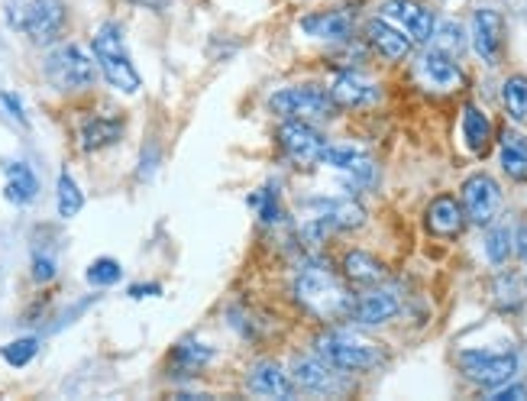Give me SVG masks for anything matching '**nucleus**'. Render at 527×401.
Segmentation results:
<instances>
[{
    "mask_svg": "<svg viewBox=\"0 0 527 401\" xmlns=\"http://www.w3.org/2000/svg\"><path fill=\"white\" fill-rule=\"evenodd\" d=\"M0 104H4V107L10 110V117H13V120L26 123V110H23V104H20V98H17V94H10V91H0Z\"/></svg>",
    "mask_w": 527,
    "mask_h": 401,
    "instance_id": "obj_40",
    "label": "nucleus"
},
{
    "mask_svg": "<svg viewBox=\"0 0 527 401\" xmlns=\"http://www.w3.org/2000/svg\"><path fill=\"white\" fill-rule=\"evenodd\" d=\"M7 23L33 46H52L65 33L68 7L65 0H20L7 10Z\"/></svg>",
    "mask_w": 527,
    "mask_h": 401,
    "instance_id": "obj_4",
    "label": "nucleus"
},
{
    "mask_svg": "<svg viewBox=\"0 0 527 401\" xmlns=\"http://www.w3.org/2000/svg\"><path fill=\"white\" fill-rule=\"evenodd\" d=\"M424 227L431 237L437 240H456L466 227V214H463V204L456 201L453 195H440L427 204L424 211Z\"/></svg>",
    "mask_w": 527,
    "mask_h": 401,
    "instance_id": "obj_18",
    "label": "nucleus"
},
{
    "mask_svg": "<svg viewBox=\"0 0 527 401\" xmlns=\"http://www.w3.org/2000/svg\"><path fill=\"white\" fill-rule=\"evenodd\" d=\"M85 279H88V285H94V288H110V285H117V282L123 279V269H120L117 259L101 256V259H94L91 266H88Z\"/></svg>",
    "mask_w": 527,
    "mask_h": 401,
    "instance_id": "obj_33",
    "label": "nucleus"
},
{
    "mask_svg": "<svg viewBox=\"0 0 527 401\" xmlns=\"http://www.w3.org/2000/svg\"><path fill=\"white\" fill-rule=\"evenodd\" d=\"M460 191H463V195H460V204H463V214H466L469 224L489 227L492 220L498 217V211H502V201H505L502 185H498L489 172L469 175Z\"/></svg>",
    "mask_w": 527,
    "mask_h": 401,
    "instance_id": "obj_9",
    "label": "nucleus"
},
{
    "mask_svg": "<svg viewBox=\"0 0 527 401\" xmlns=\"http://www.w3.org/2000/svg\"><path fill=\"white\" fill-rule=\"evenodd\" d=\"M366 43L372 46V52H379L385 62H405L414 46L411 39L385 17H376L366 23Z\"/></svg>",
    "mask_w": 527,
    "mask_h": 401,
    "instance_id": "obj_20",
    "label": "nucleus"
},
{
    "mask_svg": "<svg viewBox=\"0 0 527 401\" xmlns=\"http://www.w3.org/2000/svg\"><path fill=\"white\" fill-rule=\"evenodd\" d=\"M398 311H401V301L395 292H388V288H372L366 295H356L346 321H353L356 327H379V324L395 321Z\"/></svg>",
    "mask_w": 527,
    "mask_h": 401,
    "instance_id": "obj_16",
    "label": "nucleus"
},
{
    "mask_svg": "<svg viewBox=\"0 0 527 401\" xmlns=\"http://www.w3.org/2000/svg\"><path fill=\"white\" fill-rule=\"evenodd\" d=\"M492 295H495V304L502 311H521V285H518V275H511V272H502L498 279L492 282Z\"/></svg>",
    "mask_w": 527,
    "mask_h": 401,
    "instance_id": "obj_31",
    "label": "nucleus"
},
{
    "mask_svg": "<svg viewBox=\"0 0 527 401\" xmlns=\"http://www.w3.org/2000/svg\"><path fill=\"white\" fill-rule=\"evenodd\" d=\"M214 359V350L211 347H201V343H178L175 353H172V366L182 369V372H198L204 369L207 363Z\"/></svg>",
    "mask_w": 527,
    "mask_h": 401,
    "instance_id": "obj_30",
    "label": "nucleus"
},
{
    "mask_svg": "<svg viewBox=\"0 0 527 401\" xmlns=\"http://www.w3.org/2000/svg\"><path fill=\"white\" fill-rule=\"evenodd\" d=\"M91 55L101 75L107 78L110 88H117L123 94H136L143 88V78L136 72L133 55L127 49V36H123L120 23H104L101 30L94 33L91 39Z\"/></svg>",
    "mask_w": 527,
    "mask_h": 401,
    "instance_id": "obj_2",
    "label": "nucleus"
},
{
    "mask_svg": "<svg viewBox=\"0 0 527 401\" xmlns=\"http://www.w3.org/2000/svg\"><path fill=\"white\" fill-rule=\"evenodd\" d=\"M120 136H123V120H117V117H88L78 130V140H81V149L85 152L114 146Z\"/></svg>",
    "mask_w": 527,
    "mask_h": 401,
    "instance_id": "obj_24",
    "label": "nucleus"
},
{
    "mask_svg": "<svg viewBox=\"0 0 527 401\" xmlns=\"http://www.w3.org/2000/svg\"><path fill=\"white\" fill-rule=\"evenodd\" d=\"M308 207L330 233L359 230L366 224V207L359 201H353V198H317Z\"/></svg>",
    "mask_w": 527,
    "mask_h": 401,
    "instance_id": "obj_17",
    "label": "nucleus"
},
{
    "mask_svg": "<svg viewBox=\"0 0 527 401\" xmlns=\"http://www.w3.org/2000/svg\"><path fill=\"white\" fill-rule=\"evenodd\" d=\"M353 26L356 13L350 7H334L301 17V33H308L311 39H324V43H350Z\"/></svg>",
    "mask_w": 527,
    "mask_h": 401,
    "instance_id": "obj_15",
    "label": "nucleus"
},
{
    "mask_svg": "<svg viewBox=\"0 0 527 401\" xmlns=\"http://www.w3.org/2000/svg\"><path fill=\"white\" fill-rule=\"evenodd\" d=\"M246 389L253 395H262V398H295L298 389L295 382H291L288 372L272 363V359H262V363L249 366L246 372Z\"/></svg>",
    "mask_w": 527,
    "mask_h": 401,
    "instance_id": "obj_19",
    "label": "nucleus"
},
{
    "mask_svg": "<svg viewBox=\"0 0 527 401\" xmlns=\"http://www.w3.org/2000/svg\"><path fill=\"white\" fill-rule=\"evenodd\" d=\"M343 275H346V282H353V285H363V288H372V285H379L388 269H385V262L376 259L372 253L366 250H350L343 256Z\"/></svg>",
    "mask_w": 527,
    "mask_h": 401,
    "instance_id": "obj_22",
    "label": "nucleus"
},
{
    "mask_svg": "<svg viewBox=\"0 0 527 401\" xmlns=\"http://www.w3.org/2000/svg\"><path fill=\"white\" fill-rule=\"evenodd\" d=\"M524 295H527V272H524Z\"/></svg>",
    "mask_w": 527,
    "mask_h": 401,
    "instance_id": "obj_42",
    "label": "nucleus"
},
{
    "mask_svg": "<svg viewBox=\"0 0 527 401\" xmlns=\"http://www.w3.org/2000/svg\"><path fill=\"white\" fill-rule=\"evenodd\" d=\"M511 243H515V256L527 259V220H518L515 230H511Z\"/></svg>",
    "mask_w": 527,
    "mask_h": 401,
    "instance_id": "obj_39",
    "label": "nucleus"
},
{
    "mask_svg": "<svg viewBox=\"0 0 527 401\" xmlns=\"http://www.w3.org/2000/svg\"><path fill=\"white\" fill-rule=\"evenodd\" d=\"M55 207H59L62 220L78 217L81 207H85V191L78 188L72 172H59V182H55Z\"/></svg>",
    "mask_w": 527,
    "mask_h": 401,
    "instance_id": "obj_26",
    "label": "nucleus"
},
{
    "mask_svg": "<svg viewBox=\"0 0 527 401\" xmlns=\"http://www.w3.org/2000/svg\"><path fill=\"white\" fill-rule=\"evenodd\" d=\"M269 110L282 120H304V123H317V120H330L337 114V104L330 98V91L317 88V85H291L275 91L269 98Z\"/></svg>",
    "mask_w": 527,
    "mask_h": 401,
    "instance_id": "obj_6",
    "label": "nucleus"
},
{
    "mask_svg": "<svg viewBox=\"0 0 527 401\" xmlns=\"http://www.w3.org/2000/svg\"><path fill=\"white\" fill-rule=\"evenodd\" d=\"M43 75L46 81L62 94H81L97 85V75H101V68H97L94 55H88L81 46L75 43H65V46H55L46 62H43Z\"/></svg>",
    "mask_w": 527,
    "mask_h": 401,
    "instance_id": "obj_5",
    "label": "nucleus"
},
{
    "mask_svg": "<svg viewBox=\"0 0 527 401\" xmlns=\"http://www.w3.org/2000/svg\"><path fill=\"white\" fill-rule=\"evenodd\" d=\"M379 17L395 23L411 43H431L434 26H437L434 10H427L424 4H418V0H385V4L379 7Z\"/></svg>",
    "mask_w": 527,
    "mask_h": 401,
    "instance_id": "obj_12",
    "label": "nucleus"
},
{
    "mask_svg": "<svg viewBox=\"0 0 527 401\" xmlns=\"http://www.w3.org/2000/svg\"><path fill=\"white\" fill-rule=\"evenodd\" d=\"M434 49L453 55V59H460L463 49H466V30L456 20H440L434 26V36H431Z\"/></svg>",
    "mask_w": 527,
    "mask_h": 401,
    "instance_id": "obj_28",
    "label": "nucleus"
},
{
    "mask_svg": "<svg viewBox=\"0 0 527 401\" xmlns=\"http://www.w3.org/2000/svg\"><path fill=\"white\" fill-rule=\"evenodd\" d=\"M39 353V340L36 337H20V340H10L4 350H0V356H4V363L13 366V369H23L30 366L33 359Z\"/></svg>",
    "mask_w": 527,
    "mask_h": 401,
    "instance_id": "obj_34",
    "label": "nucleus"
},
{
    "mask_svg": "<svg viewBox=\"0 0 527 401\" xmlns=\"http://www.w3.org/2000/svg\"><path fill=\"white\" fill-rule=\"evenodd\" d=\"M253 207H259V217H262V224H279L282 220V207H279V191H259V195L249 201Z\"/></svg>",
    "mask_w": 527,
    "mask_h": 401,
    "instance_id": "obj_36",
    "label": "nucleus"
},
{
    "mask_svg": "<svg viewBox=\"0 0 527 401\" xmlns=\"http://www.w3.org/2000/svg\"><path fill=\"white\" fill-rule=\"evenodd\" d=\"M508 30H505V17L492 7H479L473 10V20H469V46L479 55V59L498 68L505 59V46H508Z\"/></svg>",
    "mask_w": 527,
    "mask_h": 401,
    "instance_id": "obj_8",
    "label": "nucleus"
},
{
    "mask_svg": "<svg viewBox=\"0 0 527 401\" xmlns=\"http://www.w3.org/2000/svg\"><path fill=\"white\" fill-rule=\"evenodd\" d=\"M314 353L327 359L330 366L340 372H372L382 366V350L379 343H372L359 334H350V330H327L314 340Z\"/></svg>",
    "mask_w": 527,
    "mask_h": 401,
    "instance_id": "obj_3",
    "label": "nucleus"
},
{
    "mask_svg": "<svg viewBox=\"0 0 527 401\" xmlns=\"http://www.w3.org/2000/svg\"><path fill=\"white\" fill-rule=\"evenodd\" d=\"M498 159L511 182H527V136L518 130H502L498 136Z\"/></svg>",
    "mask_w": 527,
    "mask_h": 401,
    "instance_id": "obj_21",
    "label": "nucleus"
},
{
    "mask_svg": "<svg viewBox=\"0 0 527 401\" xmlns=\"http://www.w3.org/2000/svg\"><path fill=\"white\" fill-rule=\"evenodd\" d=\"M343 175H346V178H343V185L350 188V195H356V191H366V188L376 185L379 169H376V162L363 156V159H356Z\"/></svg>",
    "mask_w": 527,
    "mask_h": 401,
    "instance_id": "obj_32",
    "label": "nucleus"
},
{
    "mask_svg": "<svg viewBox=\"0 0 527 401\" xmlns=\"http://www.w3.org/2000/svg\"><path fill=\"white\" fill-rule=\"evenodd\" d=\"M55 272L59 269H55V259L49 253H33V282L46 285L55 279Z\"/></svg>",
    "mask_w": 527,
    "mask_h": 401,
    "instance_id": "obj_37",
    "label": "nucleus"
},
{
    "mask_svg": "<svg viewBox=\"0 0 527 401\" xmlns=\"http://www.w3.org/2000/svg\"><path fill=\"white\" fill-rule=\"evenodd\" d=\"M279 146L291 165H298V169H314V165H321L324 159L327 140L311 127V123L285 120L279 127Z\"/></svg>",
    "mask_w": 527,
    "mask_h": 401,
    "instance_id": "obj_10",
    "label": "nucleus"
},
{
    "mask_svg": "<svg viewBox=\"0 0 527 401\" xmlns=\"http://www.w3.org/2000/svg\"><path fill=\"white\" fill-rule=\"evenodd\" d=\"M418 78L434 91H460L466 85V75H463L460 62H456L453 55L434 49V46L418 59Z\"/></svg>",
    "mask_w": 527,
    "mask_h": 401,
    "instance_id": "obj_14",
    "label": "nucleus"
},
{
    "mask_svg": "<svg viewBox=\"0 0 527 401\" xmlns=\"http://www.w3.org/2000/svg\"><path fill=\"white\" fill-rule=\"evenodd\" d=\"M502 104L508 110V117L521 123L527 120V75H511L502 85Z\"/></svg>",
    "mask_w": 527,
    "mask_h": 401,
    "instance_id": "obj_29",
    "label": "nucleus"
},
{
    "mask_svg": "<svg viewBox=\"0 0 527 401\" xmlns=\"http://www.w3.org/2000/svg\"><path fill=\"white\" fill-rule=\"evenodd\" d=\"M515 256V243H511V227L508 224H489L485 230V259L492 266H505V262Z\"/></svg>",
    "mask_w": 527,
    "mask_h": 401,
    "instance_id": "obj_27",
    "label": "nucleus"
},
{
    "mask_svg": "<svg viewBox=\"0 0 527 401\" xmlns=\"http://www.w3.org/2000/svg\"><path fill=\"white\" fill-rule=\"evenodd\" d=\"M330 98H334L337 110H363L382 101V88L356 68H346L330 85Z\"/></svg>",
    "mask_w": 527,
    "mask_h": 401,
    "instance_id": "obj_13",
    "label": "nucleus"
},
{
    "mask_svg": "<svg viewBox=\"0 0 527 401\" xmlns=\"http://www.w3.org/2000/svg\"><path fill=\"white\" fill-rule=\"evenodd\" d=\"M356 159H363V149H356V146H350V143H327L321 165H330V169L346 172Z\"/></svg>",
    "mask_w": 527,
    "mask_h": 401,
    "instance_id": "obj_35",
    "label": "nucleus"
},
{
    "mask_svg": "<svg viewBox=\"0 0 527 401\" xmlns=\"http://www.w3.org/2000/svg\"><path fill=\"white\" fill-rule=\"evenodd\" d=\"M463 140L473 156H485L492 149V120L476 104L463 107Z\"/></svg>",
    "mask_w": 527,
    "mask_h": 401,
    "instance_id": "obj_25",
    "label": "nucleus"
},
{
    "mask_svg": "<svg viewBox=\"0 0 527 401\" xmlns=\"http://www.w3.org/2000/svg\"><path fill=\"white\" fill-rule=\"evenodd\" d=\"M489 398L492 401H521V398H527V385H521V382L495 385V389H489Z\"/></svg>",
    "mask_w": 527,
    "mask_h": 401,
    "instance_id": "obj_38",
    "label": "nucleus"
},
{
    "mask_svg": "<svg viewBox=\"0 0 527 401\" xmlns=\"http://www.w3.org/2000/svg\"><path fill=\"white\" fill-rule=\"evenodd\" d=\"M7 185H4V198L17 207H26L30 201H36L39 195V178L33 175V169L26 162H7L4 165Z\"/></svg>",
    "mask_w": 527,
    "mask_h": 401,
    "instance_id": "obj_23",
    "label": "nucleus"
},
{
    "mask_svg": "<svg viewBox=\"0 0 527 401\" xmlns=\"http://www.w3.org/2000/svg\"><path fill=\"white\" fill-rule=\"evenodd\" d=\"M291 382H295L298 392H311V395H340L346 392V372L334 369L321 356H295L291 363Z\"/></svg>",
    "mask_w": 527,
    "mask_h": 401,
    "instance_id": "obj_11",
    "label": "nucleus"
},
{
    "mask_svg": "<svg viewBox=\"0 0 527 401\" xmlns=\"http://www.w3.org/2000/svg\"><path fill=\"white\" fill-rule=\"evenodd\" d=\"M291 292H295V301L301 304L304 311L317 321L324 324H337L350 317V308L356 295L346 288L334 272L321 262H311V266H304L295 275V285H291Z\"/></svg>",
    "mask_w": 527,
    "mask_h": 401,
    "instance_id": "obj_1",
    "label": "nucleus"
},
{
    "mask_svg": "<svg viewBox=\"0 0 527 401\" xmlns=\"http://www.w3.org/2000/svg\"><path fill=\"white\" fill-rule=\"evenodd\" d=\"M456 366L469 379L482 385V389H495L518 376V356L515 353H492V350H463L456 356Z\"/></svg>",
    "mask_w": 527,
    "mask_h": 401,
    "instance_id": "obj_7",
    "label": "nucleus"
},
{
    "mask_svg": "<svg viewBox=\"0 0 527 401\" xmlns=\"http://www.w3.org/2000/svg\"><path fill=\"white\" fill-rule=\"evenodd\" d=\"M162 288L159 285H133L130 288V298H149V295H159Z\"/></svg>",
    "mask_w": 527,
    "mask_h": 401,
    "instance_id": "obj_41",
    "label": "nucleus"
}]
</instances>
